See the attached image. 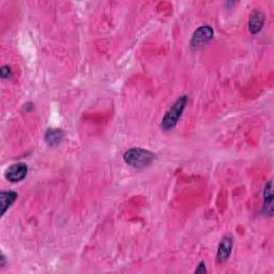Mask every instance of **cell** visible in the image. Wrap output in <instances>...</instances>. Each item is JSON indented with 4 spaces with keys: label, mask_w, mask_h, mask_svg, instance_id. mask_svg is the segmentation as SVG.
<instances>
[{
    "label": "cell",
    "mask_w": 274,
    "mask_h": 274,
    "mask_svg": "<svg viewBox=\"0 0 274 274\" xmlns=\"http://www.w3.org/2000/svg\"><path fill=\"white\" fill-rule=\"evenodd\" d=\"M156 156L154 152L143 148H132L127 150L124 156V162L134 168H145L155 161Z\"/></svg>",
    "instance_id": "obj_1"
},
{
    "label": "cell",
    "mask_w": 274,
    "mask_h": 274,
    "mask_svg": "<svg viewBox=\"0 0 274 274\" xmlns=\"http://www.w3.org/2000/svg\"><path fill=\"white\" fill-rule=\"evenodd\" d=\"M188 97L187 95H181L180 98H178L175 103L170 106L167 113L165 114V116L162 120L161 127L164 132H167L173 130L177 125L178 121L182 116V113L184 111V107L187 105Z\"/></svg>",
    "instance_id": "obj_2"
},
{
    "label": "cell",
    "mask_w": 274,
    "mask_h": 274,
    "mask_svg": "<svg viewBox=\"0 0 274 274\" xmlns=\"http://www.w3.org/2000/svg\"><path fill=\"white\" fill-rule=\"evenodd\" d=\"M214 37V30L209 25H203L194 31L191 39V46L194 49H199L208 45L209 42L213 39Z\"/></svg>",
    "instance_id": "obj_3"
},
{
    "label": "cell",
    "mask_w": 274,
    "mask_h": 274,
    "mask_svg": "<svg viewBox=\"0 0 274 274\" xmlns=\"http://www.w3.org/2000/svg\"><path fill=\"white\" fill-rule=\"evenodd\" d=\"M28 174V166L25 163H16L5 170V178L10 182H20L26 178Z\"/></svg>",
    "instance_id": "obj_4"
},
{
    "label": "cell",
    "mask_w": 274,
    "mask_h": 274,
    "mask_svg": "<svg viewBox=\"0 0 274 274\" xmlns=\"http://www.w3.org/2000/svg\"><path fill=\"white\" fill-rule=\"evenodd\" d=\"M233 244H234L233 235H226L225 237L222 239L218 248V254H216V261H218L219 264L225 263V261L229 258V256H231Z\"/></svg>",
    "instance_id": "obj_5"
},
{
    "label": "cell",
    "mask_w": 274,
    "mask_h": 274,
    "mask_svg": "<svg viewBox=\"0 0 274 274\" xmlns=\"http://www.w3.org/2000/svg\"><path fill=\"white\" fill-rule=\"evenodd\" d=\"M272 180H269L264 189V206L263 213L266 215L272 216L273 214V191H272Z\"/></svg>",
    "instance_id": "obj_6"
},
{
    "label": "cell",
    "mask_w": 274,
    "mask_h": 274,
    "mask_svg": "<svg viewBox=\"0 0 274 274\" xmlns=\"http://www.w3.org/2000/svg\"><path fill=\"white\" fill-rule=\"evenodd\" d=\"M265 14L260 11H254L251 14L250 21H248V29H250L251 34L256 35L263 28L265 24Z\"/></svg>",
    "instance_id": "obj_7"
},
{
    "label": "cell",
    "mask_w": 274,
    "mask_h": 274,
    "mask_svg": "<svg viewBox=\"0 0 274 274\" xmlns=\"http://www.w3.org/2000/svg\"><path fill=\"white\" fill-rule=\"evenodd\" d=\"M17 193L14 191H1L0 193V205H1V216L5 214L8 209L13 205L17 199Z\"/></svg>",
    "instance_id": "obj_8"
},
{
    "label": "cell",
    "mask_w": 274,
    "mask_h": 274,
    "mask_svg": "<svg viewBox=\"0 0 274 274\" xmlns=\"http://www.w3.org/2000/svg\"><path fill=\"white\" fill-rule=\"evenodd\" d=\"M63 137H65V133L59 129H49L45 133V136H44L46 144L50 146V147L58 146L62 142Z\"/></svg>",
    "instance_id": "obj_9"
},
{
    "label": "cell",
    "mask_w": 274,
    "mask_h": 274,
    "mask_svg": "<svg viewBox=\"0 0 274 274\" xmlns=\"http://www.w3.org/2000/svg\"><path fill=\"white\" fill-rule=\"evenodd\" d=\"M0 74H1V78L3 79L10 78L12 76V70L9 66H2L1 69H0Z\"/></svg>",
    "instance_id": "obj_10"
},
{
    "label": "cell",
    "mask_w": 274,
    "mask_h": 274,
    "mask_svg": "<svg viewBox=\"0 0 274 274\" xmlns=\"http://www.w3.org/2000/svg\"><path fill=\"white\" fill-rule=\"evenodd\" d=\"M207 272V268H206V264L205 261H201V263L198 265V267L196 268L195 273H206Z\"/></svg>",
    "instance_id": "obj_11"
},
{
    "label": "cell",
    "mask_w": 274,
    "mask_h": 274,
    "mask_svg": "<svg viewBox=\"0 0 274 274\" xmlns=\"http://www.w3.org/2000/svg\"><path fill=\"white\" fill-rule=\"evenodd\" d=\"M4 264H5V257H4V255L2 254L1 255V267H3Z\"/></svg>",
    "instance_id": "obj_12"
}]
</instances>
